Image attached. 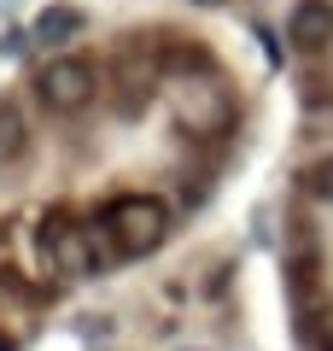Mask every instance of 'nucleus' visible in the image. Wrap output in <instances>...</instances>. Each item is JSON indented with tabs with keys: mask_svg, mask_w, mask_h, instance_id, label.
<instances>
[{
	"mask_svg": "<svg viewBox=\"0 0 333 351\" xmlns=\"http://www.w3.org/2000/svg\"><path fill=\"white\" fill-rule=\"evenodd\" d=\"M36 94H41V106H53V112H82V106H94L99 76H94V64H88V59H76V53H59V59L41 64Z\"/></svg>",
	"mask_w": 333,
	"mask_h": 351,
	"instance_id": "2",
	"label": "nucleus"
},
{
	"mask_svg": "<svg viewBox=\"0 0 333 351\" xmlns=\"http://www.w3.org/2000/svg\"><path fill=\"white\" fill-rule=\"evenodd\" d=\"M286 41L304 59H321L333 47V0H298L293 18H286Z\"/></svg>",
	"mask_w": 333,
	"mask_h": 351,
	"instance_id": "4",
	"label": "nucleus"
},
{
	"mask_svg": "<svg viewBox=\"0 0 333 351\" xmlns=\"http://www.w3.org/2000/svg\"><path fill=\"white\" fill-rule=\"evenodd\" d=\"M222 94H199V106H193V112H199V123H217V117H222Z\"/></svg>",
	"mask_w": 333,
	"mask_h": 351,
	"instance_id": "8",
	"label": "nucleus"
},
{
	"mask_svg": "<svg viewBox=\"0 0 333 351\" xmlns=\"http://www.w3.org/2000/svg\"><path fill=\"white\" fill-rule=\"evenodd\" d=\"M29 147V129H24V112L18 106H0V164H18Z\"/></svg>",
	"mask_w": 333,
	"mask_h": 351,
	"instance_id": "5",
	"label": "nucleus"
},
{
	"mask_svg": "<svg viewBox=\"0 0 333 351\" xmlns=\"http://www.w3.org/2000/svg\"><path fill=\"white\" fill-rule=\"evenodd\" d=\"M199 6H217V0H199Z\"/></svg>",
	"mask_w": 333,
	"mask_h": 351,
	"instance_id": "9",
	"label": "nucleus"
},
{
	"mask_svg": "<svg viewBox=\"0 0 333 351\" xmlns=\"http://www.w3.org/2000/svg\"><path fill=\"white\" fill-rule=\"evenodd\" d=\"M76 24H82V18H76L71 6H59V12H47V18H41V41H47V47H53V41L76 36Z\"/></svg>",
	"mask_w": 333,
	"mask_h": 351,
	"instance_id": "7",
	"label": "nucleus"
},
{
	"mask_svg": "<svg viewBox=\"0 0 333 351\" xmlns=\"http://www.w3.org/2000/svg\"><path fill=\"white\" fill-rule=\"evenodd\" d=\"M41 246H47V258L59 263L64 276H82L88 263H94V240H88V228L76 223V217L53 211L47 223H41Z\"/></svg>",
	"mask_w": 333,
	"mask_h": 351,
	"instance_id": "3",
	"label": "nucleus"
},
{
	"mask_svg": "<svg viewBox=\"0 0 333 351\" xmlns=\"http://www.w3.org/2000/svg\"><path fill=\"white\" fill-rule=\"evenodd\" d=\"M304 193H316V199L333 205V152H328V158H316V164L304 170Z\"/></svg>",
	"mask_w": 333,
	"mask_h": 351,
	"instance_id": "6",
	"label": "nucleus"
},
{
	"mask_svg": "<svg viewBox=\"0 0 333 351\" xmlns=\"http://www.w3.org/2000/svg\"><path fill=\"white\" fill-rule=\"evenodd\" d=\"M99 228H106V240H117V252H152L170 228V211L152 193H117L99 211Z\"/></svg>",
	"mask_w": 333,
	"mask_h": 351,
	"instance_id": "1",
	"label": "nucleus"
}]
</instances>
